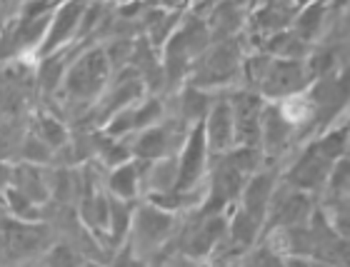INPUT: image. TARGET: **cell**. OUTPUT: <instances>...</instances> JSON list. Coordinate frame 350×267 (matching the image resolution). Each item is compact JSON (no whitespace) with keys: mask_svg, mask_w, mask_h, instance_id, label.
Returning <instances> with one entry per match:
<instances>
[{"mask_svg":"<svg viewBox=\"0 0 350 267\" xmlns=\"http://www.w3.org/2000/svg\"><path fill=\"white\" fill-rule=\"evenodd\" d=\"M81 15H83L81 3H68L66 8H60L58 18H55V23H53V28H51V36L45 40V51H53L63 38H68V33L78 25Z\"/></svg>","mask_w":350,"mask_h":267,"instance_id":"cell-14","label":"cell"},{"mask_svg":"<svg viewBox=\"0 0 350 267\" xmlns=\"http://www.w3.org/2000/svg\"><path fill=\"white\" fill-rule=\"evenodd\" d=\"M293 132H295V128L285 120V115L280 113L278 105H268V108L262 110L260 147H265V150L273 152V155H275V152H283L285 147H288V143H291Z\"/></svg>","mask_w":350,"mask_h":267,"instance_id":"cell-10","label":"cell"},{"mask_svg":"<svg viewBox=\"0 0 350 267\" xmlns=\"http://www.w3.org/2000/svg\"><path fill=\"white\" fill-rule=\"evenodd\" d=\"M328 10V0H310L308 5H303L293 20V30L295 36H300L306 43H313L315 38L321 36V25Z\"/></svg>","mask_w":350,"mask_h":267,"instance_id":"cell-12","label":"cell"},{"mask_svg":"<svg viewBox=\"0 0 350 267\" xmlns=\"http://www.w3.org/2000/svg\"><path fill=\"white\" fill-rule=\"evenodd\" d=\"M273 185H275V178L273 173H258L253 175L248 182H245V188H243V210L253 215L256 220H265L268 215V208H270V197H273Z\"/></svg>","mask_w":350,"mask_h":267,"instance_id":"cell-11","label":"cell"},{"mask_svg":"<svg viewBox=\"0 0 350 267\" xmlns=\"http://www.w3.org/2000/svg\"><path fill=\"white\" fill-rule=\"evenodd\" d=\"M3 180H5V167L0 165V182H3Z\"/></svg>","mask_w":350,"mask_h":267,"instance_id":"cell-23","label":"cell"},{"mask_svg":"<svg viewBox=\"0 0 350 267\" xmlns=\"http://www.w3.org/2000/svg\"><path fill=\"white\" fill-rule=\"evenodd\" d=\"M295 3H298V8H303V5H308L310 0H295Z\"/></svg>","mask_w":350,"mask_h":267,"instance_id":"cell-24","label":"cell"},{"mask_svg":"<svg viewBox=\"0 0 350 267\" xmlns=\"http://www.w3.org/2000/svg\"><path fill=\"white\" fill-rule=\"evenodd\" d=\"M8 240H10V247H15V250H30V247L38 245L40 235L21 225V227H8Z\"/></svg>","mask_w":350,"mask_h":267,"instance_id":"cell-18","label":"cell"},{"mask_svg":"<svg viewBox=\"0 0 350 267\" xmlns=\"http://www.w3.org/2000/svg\"><path fill=\"white\" fill-rule=\"evenodd\" d=\"M170 215L161 212L158 208H143L138 212V238L148 245H158L170 232Z\"/></svg>","mask_w":350,"mask_h":267,"instance_id":"cell-13","label":"cell"},{"mask_svg":"<svg viewBox=\"0 0 350 267\" xmlns=\"http://www.w3.org/2000/svg\"><path fill=\"white\" fill-rule=\"evenodd\" d=\"M205 155H208V140H205V125H196L193 132L188 135L183 158L178 163V173H175V193H188L203 175Z\"/></svg>","mask_w":350,"mask_h":267,"instance_id":"cell-6","label":"cell"},{"mask_svg":"<svg viewBox=\"0 0 350 267\" xmlns=\"http://www.w3.org/2000/svg\"><path fill=\"white\" fill-rule=\"evenodd\" d=\"M113 232H116V238L118 235H123L125 227H128V212L123 210V205H113Z\"/></svg>","mask_w":350,"mask_h":267,"instance_id":"cell-20","label":"cell"},{"mask_svg":"<svg viewBox=\"0 0 350 267\" xmlns=\"http://www.w3.org/2000/svg\"><path fill=\"white\" fill-rule=\"evenodd\" d=\"M205 140L208 147L218 152H226L235 143V123H233V110L230 102H218L213 105L208 123H205Z\"/></svg>","mask_w":350,"mask_h":267,"instance_id":"cell-9","label":"cell"},{"mask_svg":"<svg viewBox=\"0 0 350 267\" xmlns=\"http://www.w3.org/2000/svg\"><path fill=\"white\" fill-rule=\"evenodd\" d=\"M235 123V143L245 147H260V123H262V105L260 95L256 93H238L230 102Z\"/></svg>","mask_w":350,"mask_h":267,"instance_id":"cell-5","label":"cell"},{"mask_svg":"<svg viewBox=\"0 0 350 267\" xmlns=\"http://www.w3.org/2000/svg\"><path fill=\"white\" fill-rule=\"evenodd\" d=\"M183 108H185V115L188 117H203L205 108H208V98L200 90L190 87L188 93L183 95Z\"/></svg>","mask_w":350,"mask_h":267,"instance_id":"cell-19","label":"cell"},{"mask_svg":"<svg viewBox=\"0 0 350 267\" xmlns=\"http://www.w3.org/2000/svg\"><path fill=\"white\" fill-rule=\"evenodd\" d=\"M45 132L53 137V143L63 140V130H58V125H55V123H45Z\"/></svg>","mask_w":350,"mask_h":267,"instance_id":"cell-22","label":"cell"},{"mask_svg":"<svg viewBox=\"0 0 350 267\" xmlns=\"http://www.w3.org/2000/svg\"><path fill=\"white\" fill-rule=\"evenodd\" d=\"M285 193L278 195L273 193L270 197V227H300V225H308L310 217H313V208H310V193H303V190H295L291 185H285Z\"/></svg>","mask_w":350,"mask_h":267,"instance_id":"cell-4","label":"cell"},{"mask_svg":"<svg viewBox=\"0 0 350 267\" xmlns=\"http://www.w3.org/2000/svg\"><path fill=\"white\" fill-rule=\"evenodd\" d=\"M108 75V58L103 55L100 51H93L88 53L85 58L75 66V70L70 72V80H68V85L73 90L75 95H93L98 87L103 85V80Z\"/></svg>","mask_w":350,"mask_h":267,"instance_id":"cell-8","label":"cell"},{"mask_svg":"<svg viewBox=\"0 0 350 267\" xmlns=\"http://www.w3.org/2000/svg\"><path fill=\"white\" fill-rule=\"evenodd\" d=\"M135 178H138V173H135L133 165L118 167L116 173H113V178H110V188H113L116 195L131 197L133 193H135Z\"/></svg>","mask_w":350,"mask_h":267,"instance_id":"cell-17","label":"cell"},{"mask_svg":"<svg viewBox=\"0 0 350 267\" xmlns=\"http://www.w3.org/2000/svg\"><path fill=\"white\" fill-rule=\"evenodd\" d=\"M248 75L262 95L275 100L300 93L310 85L306 58H253L248 63Z\"/></svg>","mask_w":350,"mask_h":267,"instance_id":"cell-1","label":"cell"},{"mask_svg":"<svg viewBox=\"0 0 350 267\" xmlns=\"http://www.w3.org/2000/svg\"><path fill=\"white\" fill-rule=\"evenodd\" d=\"M333 165H336V160H330L313 140V143H308L306 150L300 152V158L285 173V185L303 190V193H315V190L328 185Z\"/></svg>","mask_w":350,"mask_h":267,"instance_id":"cell-2","label":"cell"},{"mask_svg":"<svg viewBox=\"0 0 350 267\" xmlns=\"http://www.w3.org/2000/svg\"><path fill=\"white\" fill-rule=\"evenodd\" d=\"M40 75H43V83L48 87L55 85V80H58V75H60V60H51V63L40 70Z\"/></svg>","mask_w":350,"mask_h":267,"instance_id":"cell-21","label":"cell"},{"mask_svg":"<svg viewBox=\"0 0 350 267\" xmlns=\"http://www.w3.org/2000/svg\"><path fill=\"white\" fill-rule=\"evenodd\" d=\"M208 45V30L200 20L190 18L185 25H183L168 43V53H165V70H168L170 80H178L188 63L193 58H198L203 48Z\"/></svg>","mask_w":350,"mask_h":267,"instance_id":"cell-3","label":"cell"},{"mask_svg":"<svg viewBox=\"0 0 350 267\" xmlns=\"http://www.w3.org/2000/svg\"><path fill=\"white\" fill-rule=\"evenodd\" d=\"M238 51L230 43H220L213 53H208L203 60V66L198 68V83L200 85H218L226 83L235 75L238 70Z\"/></svg>","mask_w":350,"mask_h":267,"instance_id":"cell-7","label":"cell"},{"mask_svg":"<svg viewBox=\"0 0 350 267\" xmlns=\"http://www.w3.org/2000/svg\"><path fill=\"white\" fill-rule=\"evenodd\" d=\"M170 145H173V140H170L168 128H153V130L140 135V140L135 143V152H138L140 158L155 160L161 158V155H165Z\"/></svg>","mask_w":350,"mask_h":267,"instance_id":"cell-15","label":"cell"},{"mask_svg":"<svg viewBox=\"0 0 350 267\" xmlns=\"http://www.w3.org/2000/svg\"><path fill=\"white\" fill-rule=\"evenodd\" d=\"M348 125H350V123H348Z\"/></svg>","mask_w":350,"mask_h":267,"instance_id":"cell-26","label":"cell"},{"mask_svg":"<svg viewBox=\"0 0 350 267\" xmlns=\"http://www.w3.org/2000/svg\"><path fill=\"white\" fill-rule=\"evenodd\" d=\"M223 235V220L218 217V212H215V217H211L208 223L200 227V230L190 238V242H188V250L190 253H196V255H200V253H208L215 242H218V238Z\"/></svg>","mask_w":350,"mask_h":267,"instance_id":"cell-16","label":"cell"},{"mask_svg":"<svg viewBox=\"0 0 350 267\" xmlns=\"http://www.w3.org/2000/svg\"><path fill=\"white\" fill-rule=\"evenodd\" d=\"M148 3H153V5H155V3H161V0H148Z\"/></svg>","mask_w":350,"mask_h":267,"instance_id":"cell-25","label":"cell"}]
</instances>
